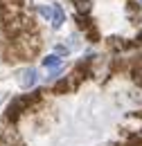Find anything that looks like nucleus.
<instances>
[{"mask_svg": "<svg viewBox=\"0 0 142 146\" xmlns=\"http://www.w3.org/2000/svg\"><path fill=\"white\" fill-rule=\"evenodd\" d=\"M140 5H142V0H140Z\"/></svg>", "mask_w": 142, "mask_h": 146, "instance_id": "nucleus-9", "label": "nucleus"}, {"mask_svg": "<svg viewBox=\"0 0 142 146\" xmlns=\"http://www.w3.org/2000/svg\"><path fill=\"white\" fill-rule=\"evenodd\" d=\"M70 90V79H61L56 86H54V92L56 94H63V92H68Z\"/></svg>", "mask_w": 142, "mask_h": 146, "instance_id": "nucleus-7", "label": "nucleus"}, {"mask_svg": "<svg viewBox=\"0 0 142 146\" xmlns=\"http://www.w3.org/2000/svg\"><path fill=\"white\" fill-rule=\"evenodd\" d=\"M43 68L45 70H59L61 68V56L59 54H50L43 58Z\"/></svg>", "mask_w": 142, "mask_h": 146, "instance_id": "nucleus-3", "label": "nucleus"}, {"mask_svg": "<svg viewBox=\"0 0 142 146\" xmlns=\"http://www.w3.org/2000/svg\"><path fill=\"white\" fill-rule=\"evenodd\" d=\"M133 81H135V83L142 88V61L135 65V68H133Z\"/></svg>", "mask_w": 142, "mask_h": 146, "instance_id": "nucleus-8", "label": "nucleus"}, {"mask_svg": "<svg viewBox=\"0 0 142 146\" xmlns=\"http://www.w3.org/2000/svg\"><path fill=\"white\" fill-rule=\"evenodd\" d=\"M74 5H77V11H79V16H88L90 9H92L90 0H74Z\"/></svg>", "mask_w": 142, "mask_h": 146, "instance_id": "nucleus-5", "label": "nucleus"}, {"mask_svg": "<svg viewBox=\"0 0 142 146\" xmlns=\"http://www.w3.org/2000/svg\"><path fill=\"white\" fill-rule=\"evenodd\" d=\"M36 81H38V76H36V70L27 68V70H23V72H20V86H23V88H32Z\"/></svg>", "mask_w": 142, "mask_h": 146, "instance_id": "nucleus-2", "label": "nucleus"}, {"mask_svg": "<svg viewBox=\"0 0 142 146\" xmlns=\"http://www.w3.org/2000/svg\"><path fill=\"white\" fill-rule=\"evenodd\" d=\"M63 20H66V14H63V9L56 5V9H54V20H52V27L54 29H59L61 25H63Z\"/></svg>", "mask_w": 142, "mask_h": 146, "instance_id": "nucleus-6", "label": "nucleus"}, {"mask_svg": "<svg viewBox=\"0 0 142 146\" xmlns=\"http://www.w3.org/2000/svg\"><path fill=\"white\" fill-rule=\"evenodd\" d=\"M54 9H56V5H41V7H38V14L52 23L54 20Z\"/></svg>", "mask_w": 142, "mask_h": 146, "instance_id": "nucleus-4", "label": "nucleus"}, {"mask_svg": "<svg viewBox=\"0 0 142 146\" xmlns=\"http://www.w3.org/2000/svg\"><path fill=\"white\" fill-rule=\"evenodd\" d=\"M38 97H29V94H25V97H16L14 101H9V106H7V112H5V119L7 121H16L18 117L23 115V110H29L32 106V101H36Z\"/></svg>", "mask_w": 142, "mask_h": 146, "instance_id": "nucleus-1", "label": "nucleus"}]
</instances>
